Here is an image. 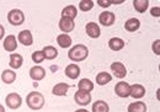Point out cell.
<instances>
[{
  "instance_id": "obj_1",
  "label": "cell",
  "mask_w": 160,
  "mask_h": 112,
  "mask_svg": "<svg viewBox=\"0 0 160 112\" xmlns=\"http://www.w3.org/2000/svg\"><path fill=\"white\" fill-rule=\"evenodd\" d=\"M89 57V49L84 44H77L74 47L70 48V51L68 52V58L72 62H82Z\"/></svg>"
},
{
  "instance_id": "obj_2",
  "label": "cell",
  "mask_w": 160,
  "mask_h": 112,
  "mask_svg": "<svg viewBox=\"0 0 160 112\" xmlns=\"http://www.w3.org/2000/svg\"><path fill=\"white\" fill-rule=\"evenodd\" d=\"M26 104L31 110H41L44 106V96L37 91H31L26 97Z\"/></svg>"
},
{
  "instance_id": "obj_3",
  "label": "cell",
  "mask_w": 160,
  "mask_h": 112,
  "mask_svg": "<svg viewBox=\"0 0 160 112\" xmlns=\"http://www.w3.org/2000/svg\"><path fill=\"white\" fill-rule=\"evenodd\" d=\"M8 21L12 25V26H20L25 21V15L19 9H12L9 11L8 14Z\"/></svg>"
},
{
  "instance_id": "obj_4",
  "label": "cell",
  "mask_w": 160,
  "mask_h": 112,
  "mask_svg": "<svg viewBox=\"0 0 160 112\" xmlns=\"http://www.w3.org/2000/svg\"><path fill=\"white\" fill-rule=\"evenodd\" d=\"M5 102H6V106L11 110H18L22 105V97H21L19 94L16 93H10L6 99H5Z\"/></svg>"
},
{
  "instance_id": "obj_5",
  "label": "cell",
  "mask_w": 160,
  "mask_h": 112,
  "mask_svg": "<svg viewBox=\"0 0 160 112\" xmlns=\"http://www.w3.org/2000/svg\"><path fill=\"white\" fill-rule=\"evenodd\" d=\"M74 101L80 106H88L91 102V94L84 90H78L74 94Z\"/></svg>"
},
{
  "instance_id": "obj_6",
  "label": "cell",
  "mask_w": 160,
  "mask_h": 112,
  "mask_svg": "<svg viewBox=\"0 0 160 112\" xmlns=\"http://www.w3.org/2000/svg\"><path fill=\"white\" fill-rule=\"evenodd\" d=\"M115 21H116V15L113 13H111V11H103L99 16V22L101 25L106 26V27L112 26L115 23Z\"/></svg>"
},
{
  "instance_id": "obj_7",
  "label": "cell",
  "mask_w": 160,
  "mask_h": 112,
  "mask_svg": "<svg viewBox=\"0 0 160 112\" xmlns=\"http://www.w3.org/2000/svg\"><path fill=\"white\" fill-rule=\"evenodd\" d=\"M85 32L90 38H99L101 36L100 26L96 22H89L85 26Z\"/></svg>"
},
{
  "instance_id": "obj_8",
  "label": "cell",
  "mask_w": 160,
  "mask_h": 112,
  "mask_svg": "<svg viewBox=\"0 0 160 112\" xmlns=\"http://www.w3.org/2000/svg\"><path fill=\"white\" fill-rule=\"evenodd\" d=\"M129 84L126 83V81H120L116 84L115 86V94L118 96V97H122V99H126L129 96Z\"/></svg>"
},
{
  "instance_id": "obj_9",
  "label": "cell",
  "mask_w": 160,
  "mask_h": 112,
  "mask_svg": "<svg viewBox=\"0 0 160 112\" xmlns=\"http://www.w3.org/2000/svg\"><path fill=\"white\" fill-rule=\"evenodd\" d=\"M30 78L32 79V80H35V81H41V80H43L44 79V76H46V69L43 68V67H41V65H35V67H32L31 69H30Z\"/></svg>"
},
{
  "instance_id": "obj_10",
  "label": "cell",
  "mask_w": 160,
  "mask_h": 112,
  "mask_svg": "<svg viewBox=\"0 0 160 112\" xmlns=\"http://www.w3.org/2000/svg\"><path fill=\"white\" fill-rule=\"evenodd\" d=\"M111 70H112L113 75L118 79H123L127 75V69H126L124 64L121 62H113L111 64Z\"/></svg>"
},
{
  "instance_id": "obj_11",
  "label": "cell",
  "mask_w": 160,
  "mask_h": 112,
  "mask_svg": "<svg viewBox=\"0 0 160 112\" xmlns=\"http://www.w3.org/2000/svg\"><path fill=\"white\" fill-rule=\"evenodd\" d=\"M2 46H4V49H5L6 52H10V53H11V52H15L16 48H18L16 37H15L14 35H9L8 37H5Z\"/></svg>"
},
{
  "instance_id": "obj_12",
  "label": "cell",
  "mask_w": 160,
  "mask_h": 112,
  "mask_svg": "<svg viewBox=\"0 0 160 112\" xmlns=\"http://www.w3.org/2000/svg\"><path fill=\"white\" fill-rule=\"evenodd\" d=\"M75 27V23H74V20H70V19H67V18H60L59 20V28L62 32L64 33H69L74 30Z\"/></svg>"
},
{
  "instance_id": "obj_13",
  "label": "cell",
  "mask_w": 160,
  "mask_h": 112,
  "mask_svg": "<svg viewBox=\"0 0 160 112\" xmlns=\"http://www.w3.org/2000/svg\"><path fill=\"white\" fill-rule=\"evenodd\" d=\"M145 95V88L140 84H133L129 86V96L133 99H142Z\"/></svg>"
},
{
  "instance_id": "obj_14",
  "label": "cell",
  "mask_w": 160,
  "mask_h": 112,
  "mask_svg": "<svg viewBox=\"0 0 160 112\" xmlns=\"http://www.w3.org/2000/svg\"><path fill=\"white\" fill-rule=\"evenodd\" d=\"M18 39H19V42H20L21 44H23V46H31L33 43L32 33L28 30L21 31L20 33H19V36H18Z\"/></svg>"
},
{
  "instance_id": "obj_15",
  "label": "cell",
  "mask_w": 160,
  "mask_h": 112,
  "mask_svg": "<svg viewBox=\"0 0 160 112\" xmlns=\"http://www.w3.org/2000/svg\"><path fill=\"white\" fill-rule=\"evenodd\" d=\"M65 75H67L69 79H72V80H74V79L79 78L80 67L78 65V64H74V63L69 64V65L65 68Z\"/></svg>"
},
{
  "instance_id": "obj_16",
  "label": "cell",
  "mask_w": 160,
  "mask_h": 112,
  "mask_svg": "<svg viewBox=\"0 0 160 112\" xmlns=\"http://www.w3.org/2000/svg\"><path fill=\"white\" fill-rule=\"evenodd\" d=\"M124 41L120 37H112L110 41H108V47H110V49H112V51H115V52H118L121 49H123L124 48Z\"/></svg>"
},
{
  "instance_id": "obj_17",
  "label": "cell",
  "mask_w": 160,
  "mask_h": 112,
  "mask_svg": "<svg viewBox=\"0 0 160 112\" xmlns=\"http://www.w3.org/2000/svg\"><path fill=\"white\" fill-rule=\"evenodd\" d=\"M140 27V21L136 18H132V19H128L124 23V30L128 31V32H136L138 31Z\"/></svg>"
},
{
  "instance_id": "obj_18",
  "label": "cell",
  "mask_w": 160,
  "mask_h": 112,
  "mask_svg": "<svg viewBox=\"0 0 160 112\" xmlns=\"http://www.w3.org/2000/svg\"><path fill=\"white\" fill-rule=\"evenodd\" d=\"M68 90H69V85L67 83H58L57 85L53 86L52 94L56 96H65Z\"/></svg>"
},
{
  "instance_id": "obj_19",
  "label": "cell",
  "mask_w": 160,
  "mask_h": 112,
  "mask_svg": "<svg viewBox=\"0 0 160 112\" xmlns=\"http://www.w3.org/2000/svg\"><path fill=\"white\" fill-rule=\"evenodd\" d=\"M23 63V58L19 53H11L10 54V67L12 69H20Z\"/></svg>"
},
{
  "instance_id": "obj_20",
  "label": "cell",
  "mask_w": 160,
  "mask_h": 112,
  "mask_svg": "<svg viewBox=\"0 0 160 112\" xmlns=\"http://www.w3.org/2000/svg\"><path fill=\"white\" fill-rule=\"evenodd\" d=\"M78 15V10L74 5H68L63 9L62 11V18H67V19L74 20Z\"/></svg>"
},
{
  "instance_id": "obj_21",
  "label": "cell",
  "mask_w": 160,
  "mask_h": 112,
  "mask_svg": "<svg viewBox=\"0 0 160 112\" xmlns=\"http://www.w3.org/2000/svg\"><path fill=\"white\" fill-rule=\"evenodd\" d=\"M42 52L44 54V59H48V60H53V59H56L58 57V51L53 46H46L42 49Z\"/></svg>"
},
{
  "instance_id": "obj_22",
  "label": "cell",
  "mask_w": 160,
  "mask_h": 112,
  "mask_svg": "<svg viewBox=\"0 0 160 112\" xmlns=\"http://www.w3.org/2000/svg\"><path fill=\"white\" fill-rule=\"evenodd\" d=\"M72 37L67 33H60L57 36V43L59 44V47L62 48H69L72 46Z\"/></svg>"
},
{
  "instance_id": "obj_23",
  "label": "cell",
  "mask_w": 160,
  "mask_h": 112,
  "mask_svg": "<svg viewBox=\"0 0 160 112\" xmlns=\"http://www.w3.org/2000/svg\"><path fill=\"white\" fill-rule=\"evenodd\" d=\"M1 80H2L5 84H12V83L16 80V73H15L14 70L5 69V70L1 73Z\"/></svg>"
},
{
  "instance_id": "obj_24",
  "label": "cell",
  "mask_w": 160,
  "mask_h": 112,
  "mask_svg": "<svg viewBox=\"0 0 160 112\" xmlns=\"http://www.w3.org/2000/svg\"><path fill=\"white\" fill-rule=\"evenodd\" d=\"M92 112H110V106L106 101L98 100L92 104Z\"/></svg>"
},
{
  "instance_id": "obj_25",
  "label": "cell",
  "mask_w": 160,
  "mask_h": 112,
  "mask_svg": "<svg viewBox=\"0 0 160 112\" xmlns=\"http://www.w3.org/2000/svg\"><path fill=\"white\" fill-rule=\"evenodd\" d=\"M128 112H147V105L143 102V101H136V102H132L129 104Z\"/></svg>"
},
{
  "instance_id": "obj_26",
  "label": "cell",
  "mask_w": 160,
  "mask_h": 112,
  "mask_svg": "<svg viewBox=\"0 0 160 112\" xmlns=\"http://www.w3.org/2000/svg\"><path fill=\"white\" fill-rule=\"evenodd\" d=\"M111 80H112V75L106 73V72H101L96 75V84L100 86H103V85L111 83Z\"/></svg>"
},
{
  "instance_id": "obj_27",
  "label": "cell",
  "mask_w": 160,
  "mask_h": 112,
  "mask_svg": "<svg viewBox=\"0 0 160 112\" xmlns=\"http://www.w3.org/2000/svg\"><path fill=\"white\" fill-rule=\"evenodd\" d=\"M78 88H79V90H84V91L90 93V91L94 90V83L90 79H81L78 83Z\"/></svg>"
},
{
  "instance_id": "obj_28",
  "label": "cell",
  "mask_w": 160,
  "mask_h": 112,
  "mask_svg": "<svg viewBox=\"0 0 160 112\" xmlns=\"http://www.w3.org/2000/svg\"><path fill=\"white\" fill-rule=\"evenodd\" d=\"M133 6L136 9V11L138 13H145L148 6H149V1L148 0H134L133 1Z\"/></svg>"
},
{
  "instance_id": "obj_29",
  "label": "cell",
  "mask_w": 160,
  "mask_h": 112,
  "mask_svg": "<svg viewBox=\"0 0 160 112\" xmlns=\"http://www.w3.org/2000/svg\"><path fill=\"white\" fill-rule=\"evenodd\" d=\"M94 8V1L92 0H81L79 3V9L81 11H90Z\"/></svg>"
},
{
  "instance_id": "obj_30",
  "label": "cell",
  "mask_w": 160,
  "mask_h": 112,
  "mask_svg": "<svg viewBox=\"0 0 160 112\" xmlns=\"http://www.w3.org/2000/svg\"><path fill=\"white\" fill-rule=\"evenodd\" d=\"M31 58H32V60H33L35 63H41V62L44 60V54H43L42 51H35V52L32 53Z\"/></svg>"
},
{
  "instance_id": "obj_31",
  "label": "cell",
  "mask_w": 160,
  "mask_h": 112,
  "mask_svg": "<svg viewBox=\"0 0 160 112\" xmlns=\"http://www.w3.org/2000/svg\"><path fill=\"white\" fill-rule=\"evenodd\" d=\"M152 49H153V52H154L157 56H159L160 54V41L159 39H157V41H154V42H153Z\"/></svg>"
},
{
  "instance_id": "obj_32",
  "label": "cell",
  "mask_w": 160,
  "mask_h": 112,
  "mask_svg": "<svg viewBox=\"0 0 160 112\" xmlns=\"http://www.w3.org/2000/svg\"><path fill=\"white\" fill-rule=\"evenodd\" d=\"M150 14H152V16H154V18H159L160 16V8L159 6L153 8V9L150 10Z\"/></svg>"
},
{
  "instance_id": "obj_33",
  "label": "cell",
  "mask_w": 160,
  "mask_h": 112,
  "mask_svg": "<svg viewBox=\"0 0 160 112\" xmlns=\"http://www.w3.org/2000/svg\"><path fill=\"white\" fill-rule=\"evenodd\" d=\"M98 4L102 8H108L111 5V1H108V0H106V1L105 0H98Z\"/></svg>"
},
{
  "instance_id": "obj_34",
  "label": "cell",
  "mask_w": 160,
  "mask_h": 112,
  "mask_svg": "<svg viewBox=\"0 0 160 112\" xmlns=\"http://www.w3.org/2000/svg\"><path fill=\"white\" fill-rule=\"evenodd\" d=\"M4 35H5V28H4V26H2V25H0V41L2 39Z\"/></svg>"
},
{
  "instance_id": "obj_35",
  "label": "cell",
  "mask_w": 160,
  "mask_h": 112,
  "mask_svg": "<svg viewBox=\"0 0 160 112\" xmlns=\"http://www.w3.org/2000/svg\"><path fill=\"white\" fill-rule=\"evenodd\" d=\"M75 112H89L88 110H85V109H80V110H77Z\"/></svg>"
},
{
  "instance_id": "obj_36",
  "label": "cell",
  "mask_w": 160,
  "mask_h": 112,
  "mask_svg": "<svg viewBox=\"0 0 160 112\" xmlns=\"http://www.w3.org/2000/svg\"><path fill=\"white\" fill-rule=\"evenodd\" d=\"M0 112H5V109H4V106L0 104Z\"/></svg>"
}]
</instances>
